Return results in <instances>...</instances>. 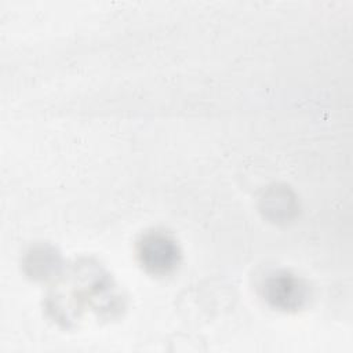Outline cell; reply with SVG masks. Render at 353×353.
<instances>
[{
  "instance_id": "obj_1",
  "label": "cell",
  "mask_w": 353,
  "mask_h": 353,
  "mask_svg": "<svg viewBox=\"0 0 353 353\" xmlns=\"http://www.w3.org/2000/svg\"><path fill=\"white\" fill-rule=\"evenodd\" d=\"M138 256L148 272L167 274L178 266L181 252L171 237L161 232H153L145 234L139 241Z\"/></svg>"
},
{
  "instance_id": "obj_2",
  "label": "cell",
  "mask_w": 353,
  "mask_h": 353,
  "mask_svg": "<svg viewBox=\"0 0 353 353\" xmlns=\"http://www.w3.org/2000/svg\"><path fill=\"white\" fill-rule=\"evenodd\" d=\"M263 295L276 307L290 310L299 307L306 299V287L291 274H273L263 284Z\"/></svg>"
}]
</instances>
